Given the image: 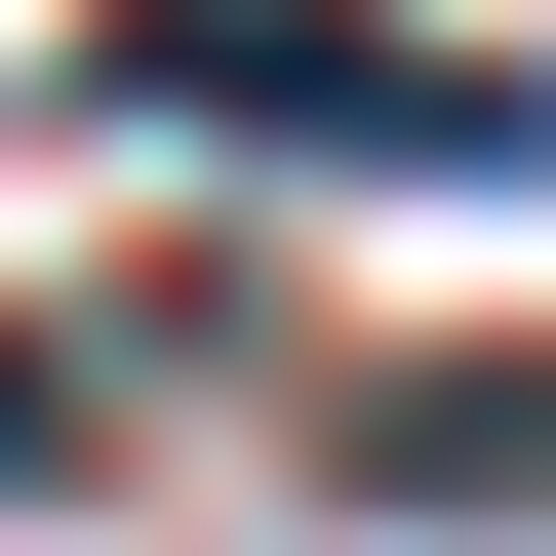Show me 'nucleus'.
Returning <instances> with one entry per match:
<instances>
[{"label":"nucleus","mask_w":556,"mask_h":556,"mask_svg":"<svg viewBox=\"0 0 556 556\" xmlns=\"http://www.w3.org/2000/svg\"><path fill=\"white\" fill-rule=\"evenodd\" d=\"M80 80H119V119H199V160H397V199H517V160H556L517 40H397V0H119Z\"/></svg>","instance_id":"f257e3e1"},{"label":"nucleus","mask_w":556,"mask_h":556,"mask_svg":"<svg viewBox=\"0 0 556 556\" xmlns=\"http://www.w3.org/2000/svg\"><path fill=\"white\" fill-rule=\"evenodd\" d=\"M318 477H358V517H556V358H358Z\"/></svg>","instance_id":"f03ea898"},{"label":"nucleus","mask_w":556,"mask_h":556,"mask_svg":"<svg viewBox=\"0 0 556 556\" xmlns=\"http://www.w3.org/2000/svg\"><path fill=\"white\" fill-rule=\"evenodd\" d=\"M80 438H119V397H80V358H40V318H0V517H40V477H80Z\"/></svg>","instance_id":"7ed1b4c3"}]
</instances>
